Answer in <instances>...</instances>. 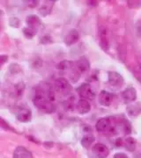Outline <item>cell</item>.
Here are the masks:
<instances>
[{
    "instance_id": "d4e9b609",
    "label": "cell",
    "mask_w": 141,
    "mask_h": 158,
    "mask_svg": "<svg viewBox=\"0 0 141 158\" xmlns=\"http://www.w3.org/2000/svg\"><path fill=\"white\" fill-rule=\"evenodd\" d=\"M40 41L42 44H49V43H52L53 42L51 37H50V36H43V37H42L41 40H40Z\"/></svg>"
},
{
    "instance_id": "484cf974",
    "label": "cell",
    "mask_w": 141,
    "mask_h": 158,
    "mask_svg": "<svg viewBox=\"0 0 141 158\" xmlns=\"http://www.w3.org/2000/svg\"><path fill=\"white\" fill-rule=\"evenodd\" d=\"M128 3H130V4H133V5H130L129 6L131 8H138V7H140L141 6H139V5H137V4H139L141 3V1H128Z\"/></svg>"
},
{
    "instance_id": "d6986e66",
    "label": "cell",
    "mask_w": 141,
    "mask_h": 158,
    "mask_svg": "<svg viewBox=\"0 0 141 158\" xmlns=\"http://www.w3.org/2000/svg\"><path fill=\"white\" fill-rule=\"evenodd\" d=\"M24 90H25V85H24V83L20 82V83H19V84H17V85L14 86V89L12 90L11 95L14 97V98H20V97H22Z\"/></svg>"
},
{
    "instance_id": "7402d4cb",
    "label": "cell",
    "mask_w": 141,
    "mask_h": 158,
    "mask_svg": "<svg viewBox=\"0 0 141 158\" xmlns=\"http://www.w3.org/2000/svg\"><path fill=\"white\" fill-rule=\"evenodd\" d=\"M37 32H38V31H35L34 29L29 28L28 27L23 28V34H24V35H25L27 38H28V39H32L34 35L37 34Z\"/></svg>"
},
{
    "instance_id": "44dd1931",
    "label": "cell",
    "mask_w": 141,
    "mask_h": 158,
    "mask_svg": "<svg viewBox=\"0 0 141 158\" xmlns=\"http://www.w3.org/2000/svg\"><path fill=\"white\" fill-rule=\"evenodd\" d=\"M73 62H69V61H63L58 65H57V69L63 70V71H66L69 69H72Z\"/></svg>"
},
{
    "instance_id": "83f0119b",
    "label": "cell",
    "mask_w": 141,
    "mask_h": 158,
    "mask_svg": "<svg viewBox=\"0 0 141 158\" xmlns=\"http://www.w3.org/2000/svg\"><path fill=\"white\" fill-rule=\"evenodd\" d=\"M114 158H129L127 156V155H125L124 153H117L115 156H114Z\"/></svg>"
},
{
    "instance_id": "ffe728a7",
    "label": "cell",
    "mask_w": 141,
    "mask_h": 158,
    "mask_svg": "<svg viewBox=\"0 0 141 158\" xmlns=\"http://www.w3.org/2000/svg\"><path fill=\"white\" fill-rule=\"evenodd\" d=\"M123 146L125 147L126 149H128L129 151H133L135 149L136 141L133 138H126L125 140H123Z\"/></svg>"
},
{
    "instance_id": "8fae6325",
    "label": "cell",
    "mask_w": 141,
    "mask_h": 158,
    "mask_svg": "<svg viewBox=\"0 0 141 158\" xmlns=\"http://www.w3.org/2000/svg\"><path fill=\"white\" fill-rule=\"evenodd\" d=\"M75 68H76V69H77L80 74L87 72V71L90 69V62L87 60L86 57H80L79 60H78V62H76Z\"/></svg>"
},
{
    "instance_id": "4316f807",
    "label": "cell",
    "mask_w": 141,
    "mask_h": 158,
    "mask_svg": "<svg viewBox=\"0 0 141 158\" xmlns=\"http://www.w3.org/2000/svg\"><path fill=\"white\" fill-rule=\"evenodd\" d=\"M136 29H137V34H138V35L141 37V21L137 23V25H136Z\"/></svg>"
},
{
    "instance_id": "f1b7e54d",
    "label": "cell",
    "mask_w": 141,
    "mask_h": 158,
    "mask_svg": "<svg viewBox=\"0 0 141 158\" xmlns=\"http://www.w3.org/2000/svg\"><path fill=\"white\" fill-rule=\"evenodd\" d=\"M0 59H1V60H0V61H1V66H3V65H4V63L8 61V56L3 55V56H0Z\"/></svg>"
},
{
    "instance_id": "277c9868",
    "label": "cell",
    "mask_w": 141,
    "mask_h": 158,
    "mask_svg": "<svg viewBox=\"0 0 141 158\" xmlns=\"http://www.w3.org/2000/svg\"><path fill=\"white\" fill-rule=\"evenodd\" d=\"M54 89L56 91L61 93V94L67 95L72 91V86L68 82L67 79L60 77L56 80L55 85H54Z\"/></svg>"
},
{
    "instance_id": "9c48e42d",
    "label": "cell",
    "mask_w": 141,
    "mask_h": 158,
    "mask_svg": "<svg viewBox=\"0 0 141 158\" xmlns=\"http://www.w3.org/2000/svg\"><path fill=\"white\" fill-rule=\"evenodd\" d=\"M79 34L78 32V30L76 29H71L69 32L67 33V34L65 35L64 39V41L65 43L66 46H72L77 43L79 41Z\"/></svg>"
},
{
    "instance_id": "9a60e30c",
    "label": "cell",
    "mask_w": 141,
    "mask_h": 158,
    "mask_svg": "<svg viewBox=\"0 0 141 158\" xmlns=\"http://www.w3.org/2000/svg\"><path fill=\"white\" fill-rule=\"evenodd\" d=\"M55 3H56V1H54V0H53V1H51V0L44 1L43 4H42V6L40 7V14H41L42 17H46V16H48L49 14H51V11H52V8H53Z\"/></svg>"
},
{
    "instance_id": "7c38bea8",
    "label": "cell",
    "mask_w": 141,
    "mask_h": 158,
    "mask_svg": "<svg viewBox=\"0 0 141 158\" xmlns=\"http://www.w3.org/2000/svg\"><path fill=\"white\" fill-rule=\"evenodd\" d=\"M26 22L28 25V27L34 29L35 31H38L40 27L42 26V21H41L40 18L36 15H34V14L28 15L27 17V19H26Z\"/></svg>"
},
{
    "instance_id": "cb8c5ba5",
    "label": "cell",
    "mask_w": 141,
    "mask_h": 158,
    "mask_svg": "<svg viewBox=\"0 0 141 158\" xmlns=\"http://www.w3.org/2000/svg\"><path fill=\"white\" fill-rule=\"evenodd\" d=\"M10 71L12 74H16L19 71H20V66L16 64V63H12L11 66H10Z\"/></svg>"
},
{
    "instance_id": "e0dca14e",
    "label": "cell",
    "mask_w": 141,
    "mask_h": 158,
    "mask_svg": "<svg viewBox=\"0 0 141 158\" xmlns=\"http://www.w3.org/2000/svg\"><path fill=\"white\" fill-rule=\"evenodd\" d=\"M127 113L131 117H137L141 113V103L136 102L134 104H130L127 106Z\"/></svg>"
},
{
    "instance_id": "ba28073f",
    "label": "cell",
    "mask_w": 141,
    "mask_h": 158,
    "mask_svg": "<svg viewBox=\"0 0 141 158\" xmlns=\"http://www.w3.org/2000/svg\"><path fill=\"white\" fill-rule=\"evenodd\" d=\"M92 150L98 158H107L108 154H109V150H108L107 146H105L102 143H96V144H95V146L93 147Z\"/></svg>"
},
{
    "instance_id": "8992f818",
    "label": "cell",
    "mask_w": 141,
    "mask_h": 158,
    "mask_svg": "<svg viewBox=\"0 0 141 158\" xmlns=\"http://www.w3.org/2000/svg\"><path fill=\"white\" fill-rule=\"evenodd\" d=\"M16 117L19 121L23 122V123H27V122H29L32 118V112H31L30 108L21 106L18 109Z\"/></svg>"
},
{
    "instance_id": "ac0fdd59",
    "label": "cell",
    "mask_w": 141,
    "mask_h": 158,
    "mask_svg": "<svg viewBox=\"0 0 141 158\" xmlns=\"http://www.w3.org/2000/svg\"><path fill=\"white\" fill-rule=\"evenodd\" d=\"M87 132V130H86ZM95 141V136L92 134V132L89 131L87 132L84 136L83 138L81 139V145L85 148H89L92 145V143Z\"/></svg>"
},
{
    "instance_id": "30bf717a",
    "label": "cell",
    "mask_w": 141,
    "mask_h": 158,
    "mask_svg": "<svg viewBox=\"0 0 141 158\" xmlns=\"http://www.w3.org/2000/svg\"><path fill=\"white\" fill-rule=\"evenodd\" d=\"M113 98L112 93L107 90H102L99 94V104L102 106H109L112 103Z\"/></svg>"
},
{
    "instance_id": "3957f363",
    "label": "cell",
    "mask_w": 141,
    "mask_h": 158,
    "mask_svg": "<svg viewBox=\"0 0 141 158\" xmlns=\"http://www.w3.org/2000/svg\"><path fill=\"white\" fill-rule=\"evenodd\" d=\"M108 82L114 89H120L124 84L123 77L116 71H109L108 74Z\"/></svg>"
},
{
    "instance_id": "603a6c76",
    "label": "cell",
    "mask_w": 141,
    "mask_h": 158,
    "mask_svg": "<svg viewBox=\"0 0 141 158\" xmlns=\"http://www.w3.org/2000/svg\"><path fill=\"white\" fill-rule=\"evenodd\" d=\"M20 19L16 17H13L11 18V19H10V25H11V27H20Z\"/></svg>"
},
{
    "instance_id": "5b68a950",
    "label": "cell",
    "mask_w": 141,
    "mask_h": 158,
    "mask_svg": "<svg viewBox=\"0 0 141 158\" xmlns=\"http://www.w3.org/2000/svg\"><path fill=\"white\" fill-rule=\"evenodd\" d=\"M77 92L79 97L84 99H94L95 98V93L92 89V86L88 83H85L77 89Z\"/></svg>"
},
{
    "instance_id": "4fadbf2b",
    "label": "cell",
    "mask_w": 141,
    "mask_h": 158,
    "mask_svg": "<svg viewBox=\"0 0 141 158\" xmlns=\"http://www.w3.org/2000/svg\"><path fill=\"white\" fill-rule=\"evenodd\" d=\"M75 107H76L77 112H78L79 114H86V113L90 112L91 105L90 103L87 101L86 99L80 98L79 101L77 102Z\"/></svg>"
},
{
    "instance_id": "2e32d148",
    "label": "cell",
    "mask_w": 141,
    "mask_h": 158,
    "mask_svg": "<svg viewBox=\"0 0 141 158\" xmlns=\"http://www.w3.org/2000/svg\"><path fill=\"white\" fill-rule=\"evenodd\" d=\"M122 96L126 103H131V102L135 101L137 98V91H136L135 88L130 87L124 90Z\"/></svg>"
},
{
    "instance_id": "7a4b0ae2",
    "label": "cell",
    "mask_w": 141,
    "mask_h": 158,
    "mask_svg": "<svg viewBox=\"0 0 141 158\" xmlns=\"http://www.w3.org/2000/svg\"><path fill=\"white\" fill-rule=\"evenodd\" d=\"M96 129L100 133L111 135H117L119 130H122L124 135H129L131 132V127L128 120L110 116L100 118L96 123Z\"/></svg>"
},
{
    "instance_id": "52a82bcc",
    "label": "cell",
    "mask_w": 141,
    "mask_h": 158,
    "mask_svg": "<svg viewBox=\"0 0 141 158\" xmlns=\"http://www.w3.org/2000/svg\"><path fill=\"white\" fill-rule=\"evenodd\" d=\"M99 40L100 45L104 50L106 51L109 48V40H108V34L107 27L101 26L99 28Z\"/></svg>"
},
{
    "instance_id": "6da1fadb",
    "label": "cell",
    "mask_w": 141,
    "mask_h": 158,
    "mask_svg": "<svg viewBox=\"0 0 141 158\" xmlns=\"http://www.w3.org/2000/svg\"><path fill=\"white\" fill-rule=\"evenodd\" d=\"M55 89L54 86L49 84H42L34 92L33 102L40 111L45 113H53L56 111L55 101Z\"/></svg>"
},
{
    "instance_id": "5bb4252c",
    "label": "cell",
    "mask_w": 141,
    "mask_h": 158,
    "mask_svg": "<svg viewBox=\"0 0 141 158\" xmlns=\"http://www.w3.org/2000/svg\"><path fill=\"white\" fill-rule=\"evenodd\" d=\"M12 158H33V155L25 147L20 146L13 151Z\"/></svg>"
}]
</instances>
